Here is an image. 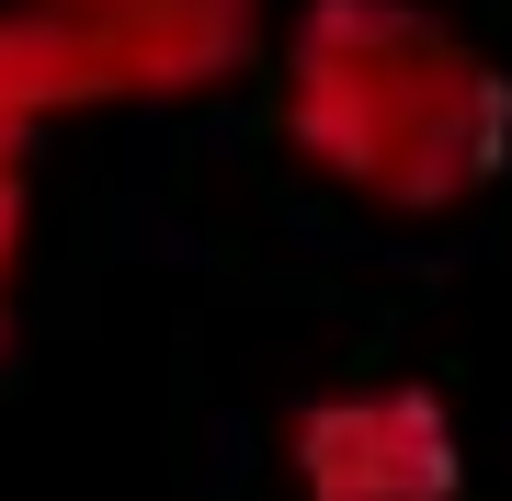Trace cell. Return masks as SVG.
<instances>
[{
  "label": "cell",
  "mask_w": 512,
  "mask_h": 501,
  "mask_svg": "<svg viewBox=\"0 0 512 501\" xmlns=\"http://www.w3.org/2000/svg\"><path fill=\"white\" fill-rule=\"evenodd\" d=\"M285 137L376 205H467L512 149V80L421 0H308L285 23Z\"/></svg>",
  "instance_id": "1"
},
{
  "label": "cell",
  "mask_w": 512,
  "mask_h": 501,
  "mask_svg": "<svg viewBox=\"0 0 512 501\" xmlns=\"http://www.w3.org/2000/svg\"><path fill=\"white\" fill-rule=\"evenodd\" d=\"M251 35L262 0H0V137L35 149L57 114L205 92Z\"/></svg>",
  "instance_id": "2"
},
{
  "label": "cell",
  "mask_w": 512,
  "mask_h": 501,
  "mask_svg": "<svg viewBox=\"0 0 512 501\" xmlns=\"http://www.w3.org/2000/svg\"><path fill=\"white\" fill-rule=\"evenodd\" d=\"M296 490L308 501H444L456 490V422L433 388H353L296 422Z\"/></svg>",
  "instance_id": "3"
},
{
  "label": "cell",
  "mask_w": 512,
  "mask_h": 501,
  "mask_svg": "<svg viewBox=\"0 0 512 501\" xmlns=\"http://www.w3.org/2000/svg\"><path fill=\"white\" fill-rule=\"evenodd\" d=\"M23 137H0V342H12V274H23Z\"/></svg>",
  "instance_id": "4"
}]
</instances>
